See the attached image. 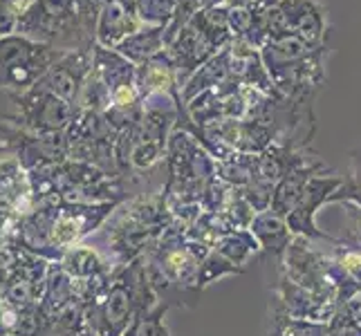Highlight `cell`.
<instances>
[{
    "label": "cell",
    "mask_w": 361,
    "mask_h": 336,
    "mask_svg": "<svg viewBox=\"0 0 361 336\" xmlns=\"http://www.w3.org/2000/svg\"><path fill=\"white\" fill-rule=\"evenodd\" d=\"M209 251V247L186 238V227L176 220L161 231L142 256L159 303L180 309L197 305L202 294L197 287V271Z\"/></svg>",
    "instance_id": "obj_1"
},
{
    "label": "cell",
    "mask_w": 361,
    "mask_h": 336,
    "mask_svg": "<svg viewBox=\"0 0 361 336\" xmlns=\"http://www.w3.org/2000/svg\"><path fill=\"white\" fill-rule=\"evenodd\" d=\"M159 303L148 280L144 258L115 269L106 290L85 309V321L94 336H121L130 323Z\"/></svg>",
    "instance_id": "obj_2"
},
{
    "label": "cell",
    "mask_w": 361,
    "mask_h": 336,
    "mask_svg": "<svg viewBox=\"0 0 361 336\" xmlns=\"http://www.w3.org/2000/svg\"><path fill=\"white\" fill-rule=\"evenodd\" d=\"M166 200L200 204L209 184L218 178V161L191 132L176 128L164 159Z\"/></svg>",
    "instance_id": "obj_3"
},
{
    "label": "cell",
    "mask_w": 361,
    "mask_h": 336,
    "mask_svg": "<svg viewBox=\"0 0 361 336\" xmlns=\"http://www.w3.org/2000/svg\"><path fill=\"white\" fill-rule=\"evenodd\" d=\"M16 34L54 45L66 52L94 45V41L83 32L77 14V0H27L20 11Z\"/></svg>",
    "instance_id": "obj_4"
},
{
    "label": "cell",
    "mask_w": 361,
    "mask_h": 336,
    "mask_svg": "<svg viewBox=\"0 0 361 336\" xmlns=\"http://www.w3.org/2000/svg\"><path fill=\"white\" fill-rule=\"evenodd\" d=\"M66 54V49L39 43L16 32L3 36L0 39V88H7L9 92H27Z\"/></svg>",
    "instance_id": "obj_5"
},
{
    "label": "cell",
    "mask_w": 361,
    "mask_h": 336,
    "mask_svg": "<svg viewBox=\"0 0 361 336\" xmlns=\"http://www.w3.org/2000/svg\"><path fill=\"white\" fill-rule=\"evenodd\" d=\"M119 204L102 202H56L49 211L47 224V247H49V263H59L68 249L83 244L85 238L108 222V218L115 213Z\"/></svg>",
    "instance_id": "obj_6"
},
{
    "label": "cell",
    "mask_w": 361,
    "mask_h": 336,
    "mask_svg": "<svg viewBox=\"0 0 361 336\" xmlns=\"http://www.w3.org/2000/svg\"><path fill=\"white\" fill-rule=\"evenodd\" d=\"M68 159L85 161L102 168L110 175H119L115 164V142L117 130L110 126L102 112L79 110L70 128L66 130Z\"/></svg>",
    "instance_id": "obj_7"
},
{
    "label": "cell",
    "mask_w": 361,
    "mask_h": 336,
    "mask_svg": "<svg viewBox=\"0 0 361 336\" xmlns=\"http://www.w3.org/2000/svg\"><path fill=\"white\" fill-rule=\"evenodd\" d=\"M16 106V115H7L5 121L32 135H56L66 132L77 117L79 108L41 88H30L27 92H9Z\"/></svg>",
    "instance_id": "obj_8"
},
{
    "label": "cell",
    "mask_w": 361,
    "mask_h": 336,
    "mask_svg": "<svg viewBox=\"0 0 361 336\" xmlns=\"http://www.w3.org/2000/svg\"><path fill=\"white\" fill-rule=\"evenodd\" d=\"M279 271H283L292 282L301 285L312 294L339 303V285L334 273L328 265V258L323 256L321 249L307 238L296 235L288 251L281 258Z\"/></svg>",
    "instance_id": "obj_9"
},
{
    "label": "cell",
    "mask_w": 361,
    "mask_h": 336,
    "mask_svg": "<svg viewBox=\"0 0 361 336\" xmlns=\"http://www.w3.org/2000/svg\"><path fill=\"white\" fill-rule=\"evenodd\" d=\"M294 34L310 47H323L328 36L326 7L317 0H281L267 9V39L271 34Z\"/></svg>",
    "instance_id": "obj_10"
},
{
    "label": "cell",
    "mask_w": 361,
    "mask_h": 336,
    "mask_svg": "<svg viewBox=\"0 0 361 336\" xmlns=\"http://www.w3.org/2000/svg\"><path fill=\"white\" fill-rule=\"evenodd\" d=\"M341 186V178L337 175H317L307 182L303 195L298 197L296 206L290 211V216L285 218L288 227L292 229L294 235H301V238H307L312 242H330L334 235L326 233L319 229L317 224V211L321 206L330 204V197L334 195Z\"/></svg>",
    "instance_id": "obj_11"
},
{
    "label": "cell",
    "mask_w": 361,
    "mask_h": 336,
    "mask_svg": "<svg viewBox=\"0 0 361 336\" xmlns=\"http://www.w3.org/2000/svg\"><path fill=\"white\" fill-rule=\"evenodd\" d=\"M166 52L178 70V81L182 90V85L189 81L211 56H216L220 52V47L211 41L197 25L189 20L184 27H180L173 34V39L166 43Z\"/></svg>",
    "instance_id": "obj_12"
},
{
    "label": "cell",
    "mask_w": 361,
    "mask_h": 336,
    "mask_svg": "<svg viewBox=\"0 0 361 336\" xmlns=\"http://www.w3.org/2000/svg\"><path fill=\"white\" fill-rule=\"evenodd\" d=\"M90 72H92V47L72 49L56 66H52L43 74V79L34 88L52 92L77 106V99Z\"/></svg>",
    "instance_id": "obj_13"
},
{
    "label": "cell",
    "mask_w": 361,
    "mask_h": 336,
    "mask_svg": "<svg viewBox=\"0 0 361 336\" xmlns=\"http://www.w3.org/2000/svg\"><path fill=\"white\" fill-rule=\"evenodd\" d=\"M274 296H276L274 301L279 303V307L292 318L330 323L339 309L337 301H330V298L312 294L310 290L301 287V285L292 282L283 271H279L276 285H274Z\"/></svg>",
    "instance_id": "obj_14"
},
{
    "label": "cell",
    "mask_w": 361,
    "mask_h": 336,
    "mask_svg": "<svg viewBox=\"0 0 361 336\" xmlns=\"http://www.w3.org/2000/svg\"><path fill=\"white\" fill-rule=\"evenodd\" d=\"M144 23L140 18V9H137V0H106L97 20L94 43L117 49L123 41L140 32Z\"/></svg>",
    "instance_id": "obj_15"
},
{
    "label": "cell",
    "mask_w": 361,
    "mask_h": 336,
    "mask_svg": "<svg viewBox=\"0 0 361 336\" xmlns=\"http://www.w3.org/2000/svg\"><path fill=\"white\" fill-rule=\"evenodd\" d=\"M231 81L247 88H258L267 94H279L276 85L271 83L267 68L260 56V49L252 47L249 43L233 39L231 41Z\"/></svg>",
    "instance_id": "obj_16"
},
{
    "label": "cell",
    "mask_w": 361,
    "mask_h": 336,
    "mask_svg": "<svg viewBox=\"0 0 361 336\" xmlns=\"http://www.w3.org/2000/svg\"><path fill=\"white\" fill-rule=\"evenodd\" d=\"M137 90H140L142 99L155 94H171L173 99L182 97L178 70L173 66L166 49H161L159 54L144 61L142 66H137Z\"/></svg>",
    "instance_id": "obj_17"
},
{
    "label": "cell",
    "mask_w": 361,
    "mask_h": 336,
    "mask_svg": "<svg viewBox=\"0 0 361 336\" xmlns=\"http://www.w3.org/2000/svg\"><path fill=\"white\" fill-rule=\"evenodd\" d=\"M337 278L339 292L343 287H361V242L353 238H332L330 242H314Z\"/></svg>",
    "instance_id": "obj_18"
},
{
    "label": "cell",
    "mask_w": 361,
    "mask_h": 336,
    "mask_svg": "<svg viewBox=\"0 0 361 336\" xmlns=\"http://www.w3.org/2000/svg\"><path fill=\"white\" fill-rule=\"evenodd\" d=\"M330 175L332 168L326 166L319 157H314L310 164L301 166V168H296L292 173H288L279 184H276V189H274V195H271V204H269V211H274L276 216L281 218H288L290 216V211L296 206L298 202V197L303 195L305 191V186L307 182L317 178V175Z\"/></svg>",
    "instance_id": "obj_19"
},
{
    "label": "cell",
    "mask_w": 361,
    "mask_h": 336,
    "mask_svg": "<svg viewBox=\"0 0 361 336\" xmlns=\"http://www.w3.org/2000/svg\"><path fill=\"white\" fill-rule=\"evenodd\" d=\"M249 231L254 233V238L258 240L263 254L271 256L276 263H281V258L288 251V247L296 238L292 229L288 227V222H285V218L276 216L274 211H260V213H256Z\"/></svg>",
    "instance_id": "obj_20"
},
{
    "label": "cell",
    "mask_w": 361,
    "mask_h": 336,
    "mask_svg": "<svg viewBox=\"0 0 361 336\" xmlns=\"http://www.w3.org/2000/svg\"><path fill=\"white\" fill-rule=\"evenodd\" d=\"M229 45L222 47L216 56H211L207 63L182 85L180 94H182L184 104H189L191 99H195L197 94H202L211 88H218V85L231 81V47Z\"/></svg>",
    "instance_id": "obj_21"
},
{
    "label": "cell",
    "mask_w": 361,
    "mask_h": 336,
    "mask_svg": "<svg viewBox=\"0 0 361 336\" xmlns=\"http://www.w3.org/2000/svg\"><path fill=\"white\" fill-rule=\"evenodd\" d=\"M166 47V27H155V25H144L140 32H135L123 41L117 52L123 54L135 66H142L144 61L159 54Z\"/></svg>",
    "instance_id": "obj_22"
},
{
    "label": "cell",
    "mask_w": 361,
    "mask_h": 336,
    "mask_svg": "<svg viewBox=\"0 0 361 336\" xmlns=\"http://www.w3.org/2000/svg\"><path fill=\"white\" fill-rule=\"evenodd\" d=\"M265 336H330L328 323L292 318L283 312L276 301L269 303Z\"/></svg>",
    "instance_id": "obj_23"
},
{
    "label": "cell",
    "mask_w": 361,
    "mask_h": 336,
    "mask_svg": "<svg viewBox=\"0 0 361 336\" xmlns=\"http://www.w3.org/2000/svg\"><path fill=\"white\" fill-rule=\"evenodd\" d=\"M211 251H218L220 256H225L229 263H233L235 267L245 269V265L249 263V260H252L256 254L263 251V249H260V244L254 238L252 231H249V229H238V231L222 233Z\"/></svg>",
    "instance_id": "obj_24"
},
{
    "label": "cell",
    "mask_w": 361,
    "mask_h": 336,
    "mask_svg": "<svg viewBox=\"0 0 361 336\" xmlns=\"http://www.w3.org/2000/svg\"><path fill=\"white\" fill-rule=\"evenodd\" d=\"M256 159L258 155L233 153L231 157L218 161V178L233 186V189L243 191L256 178Z\"/></svg>",
    "instance_id": "obj_25"
},
{
    "label": "cell",
    "mask_w": 361,
    "mask_h": 336,
    "mask_svg": "<svg viewBox=\"0 0 361 336\" xmlns=\"http://www.w3.org/2000/svg\"><path fill=\"white\" fill-rule=\"evenodd\" d=\"M330 204H355L361 209V148L350 153V164L341 178V186L330 197Z\"/></svg>",
    "instance_id": "obj_26"
},
{
    "label": "cell",
    "mask_w": 361,
    "mask_h": 336,
    "mask_svg": "<svg viewBox=\"0 0 361 336\" xmlns=\"http://www.w3.org/2000/svg\"><path fill=\"white\" fill-rule=\"evenodd\" d=\"M169 305L164 303H157L155 307L146 309L140 316H137L128 330L123 332L121 336H171L169 325H166V312H169Z\"/></svg>",
    "instance_id": "obj_27"
},
{
    "label": "cell",
    "mask_w": 361,
    "mask_h": 336,
    "mask_svg": "<svg viewBox=\"0 0 361 336\" xmlns=\"http://www.w3.org/2000/svg\"><path fill=\"white\" fill-rule=\"evenodd\" d=\"M110 101H113V97H110V90L108 85L102 81V77L92 70L88 74V79H85L83 88H81V94L77 99V108L79 110H92V112H104L110 108Z\"/></svg>",
    "instance_id": "obj_28"
},
{
    "label": "cell",
    "mask_w": 361,
    "mask_h": 336,
    "mask_svg": "<svg viewBox=\"0 0 361 336\" xmlns=\"http://www.w3.org/2000/svg\"><path fill=\"white\" fill-rule=\"evenodd\" d=\"M245 269L243 267H235L233 263L225 256H220L218 251H209V256L202 260L200 271H197V287L202 292L209 287L211 282H216L220 278H227V276H240Z\"/></svg>",
    "instance_id": "obj_29"
},
{
    "label": "cell",
    "mask_w": 361,
    "mask_h": 336,
    "mask_svg": "<svg viewBox=\"0 0 361 336\" xmlns=\"http://www.w3.org/2000/svg\"><path fill=\"white\" fill-rule=\"evenodd\" d=\"M106 5V0H77V14L83 25V32L88 34V39L94 41V32H97V20L102 9Z\"/></svg>",
    "instance_id": "obj_30"
},
{
    "label": "cell",
    "mask_w": 361,
    "mask_h": 336,
    "mask_svg": "<svg viewBox=\"0 0 361 336\" xmlns=\"http://www.w3.org/2000/svg\"><path fill=\"white\" fill-rule=\"evenodd\" d=\"M25 5L27 3H20V0H0V39L16 32V25Z\"/></svg>",
    "instance_id": "obj_31"
},
{
    "label": "cell",
    "mask_w": 361,
    "mask_h": 336,
    "mask_svg": "<svg viewBox=\"0 0 361 336\" xmlns=\"http://www.w3.org/2000/svg\"><path fill=\"white\" fill-rule=\"evenodd\" d=\"M343 211H345L348 222H350V233H348V238L361 242V209L355 204H343Z\"/></svg>",
    "instance_id": "obj_32"
},
{
    "label": "cell",
    "mask_w": 361,
    "mask_h": 336,
    "mask_svg": "<svg viewBox=\"0 0 361 336\" xmlns=\"http://www.w3.org/2000/svg\"><path fill=\"white\" fill-rule=\"evenodd\" d=\"M258 3H263V5H276V3H281V0H258Z\"/></svg>",
    "instance_id": "obj_33"
},
{
    "label": "cell",
    "mask_w": 361,
    "mask_h": 336,
    "mask_svg": "<svg viewBox=\"0 0 361 336\" xmlns=\"http://www.w3.org/2000/svg\"><path fill=\"white\" fill-rule=\"evenodd\" d=\"M81 336H94L92 332H85V334H81Z\"/></svg>",
    "instance_id": "obj_34"
}]
</instances>
